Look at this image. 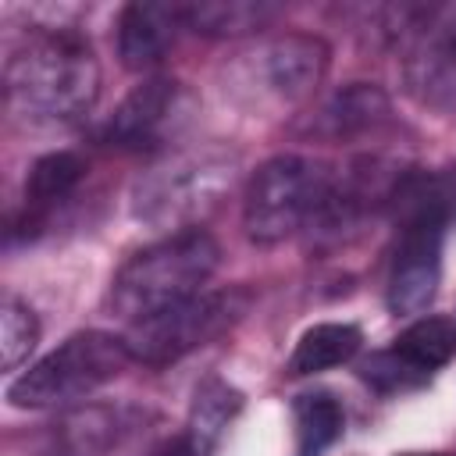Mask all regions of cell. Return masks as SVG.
<instances>
[{"label":"cell","mask_w":456,"mask_h":456,"mask_svg":"<svg viewBox=\"0 0 456 456\" xmlns=\"http://www.w3.org/2000/svg\"><path fill=\"white\" fill-rule=\"evenodd\" d=\"M185 118H189L185 89L167 78H146L118 103L103 135L110 146L142 150V146H157L167 135H175L185 125Z\"/></svg>","instance_id":"8"},{"label":"cell","mask_w":456,"mask_h":456,"mask_svg":"<svg viewBox=\"0 0 456 456\" xmlns=\"http://www.w3.org/2000/svg\"><path fill=\"white\" fill-rule=\"evenodd\" d=\"M128 360L132 353L125 338L110 331H78L64 338L53 353H46L39 363H32L25 374H18L7 388V399L25 410L64 406L114 381Z\"/></svg>","instance_id":"3"},{"label":"cell","mask_w":456,"mask_h":456,"mask_svg":"<svg viewBox=\"0 0 456 456\" xmlns=\"http://www.w3.org/2000/svg\"><path fill=\"white\" fill-rule=\"evenodd\" d=\"M392 356L413 374H431V370L445 367L456 356V321L452 317H420V321H413L392 342Z\"/></svg>","instance_id":"12"},{"label":"cell","mask_w":456,"mask_h":456,"mask_svg":"<svg viewBox=\"0 0 456 456\" xmlns=\"http://www.w3.org/2000/svg\"><path fill=\"white\" fill-rule=\"evenodd\" d=\"M242 310H246L242 292H200L178 306L135 321L125 342L132 360L164 367L224 335L242 317Z\"/></svg>","instance_id":"5"},{"label":"cell","mask_w":456,"mask_h":456,"mask_svg":"<svg viewBox=\"0 0 456 456\" xmlns=\"http://www.w3.org/2000/svg\"><path fill=\"white\" fill-rule=\"evenodd\" d=\"M406 86L420 103L456 107V7H428L410 25Z\"/></svg>","instance_id":"7"},{"label":"cell","mask_w":456,"mask_h":456,"mask_svg":"<svg viewBox=\"0 0 456 456\" xmlns=\"http://www.w3.org/2000/svg\"><path fill=\"white\" fill-rule=\"evenodd\" d=\"M182 18L196 32L228 36V32H249L274 18V7L267 4H189L182 7Z\"/></svg>","instance_id":"15"},{"label":"cell","mask_w":456,"mask_h":456,"mask_svg":"<svg viewBox=\"0 0 456 456\" xmlns=\"http://www.w3.org/2000/svg\"><path fill=\"white\" fill-rule=\"evenodd\" d=\"M82 171H86V164L75 153H46L43 160L32 164V171L25 178V203L46 207L53 200H64L78 185Z\"/></svg>","instance_id":"16"},{"label":"cell","mask_w":456,"mask_h":456,"mask_svg":"<svg viewBox=\"0 0 456 456\" xmlns=\"http://www.w3.org/2000/svg\"><path fill=\"white\" fill-rule=\"evenodd\" d=\"M100 93V64L89 43L68 28L32 36L4 71L11 114L32 121H71L93 107Z\"/></svg>","instance_id":"1"},{"label":"cell","mask_w":456,"mask_h":456,"mask_svg":"<svg viewBox=\"0 0 456 456\" xmlns=\"http://www.w3.org/2000/svg\"><path fill=\"white\" fill-rule=\"evenodd\" d=\"M399 456H445V452H399Z\"/></svg>","instance_id":"21"},{"label":"cell","mask_w":456,"mask_h":456,"mask_svg":"<svg viewBox=\"0 0 456 456\" xmlns=\"http://www.w3.org/2000/svg\"><path fill=\"white\" fill-rule=\"evenodd\" d=\"M224 164H192V160H178L167 167H157L146 185L139 182L135 192V210L146 221H182L189 214H196L203 203H210L214 196V182L224 178ZM232 175V171H228Z\"/></svg>","instance_id":"9"},{"label":"cell","mask_w":456,"mask_h":456,"mask_svg":"<svg viewBox=\"0 0 456 456\" xmlns=\"http://www.w3.org/2000/svg\"><path fill=\"white\" fill-rule=\"evenodd\" d=\"M328 71V46L314 36H281L260 50V93L296 103L306 100Z\"/></svg>","instance_id":"10"},{"label":"cell","mask_w":456,"mask_h":456,"mask_svg":"<svg viewBox=\"0 0 456 456\" xmlns=\"http://www.w3.org/2000/svg\"><path fill=\"white\" fill-rule=\"evenodd\" d=\"M242 395L235 388H228L224 381H207L196 388V403H192V435L210 449V442L217 438V431L228 424V417L239 410Z\"/></svg>","instance_id":"19"},{"label":"cell","mask_w":456,"mask_h":456,"mask_svg":"<svg viewBox=\"0 0 456 456\" xmlns=\"http://www.w3.org/2000/svg\"><path fill=\"white\" fill-rule=\"evenodd\" d=\"M221 249L203 228H182L167 239L139 249L110 285V310L132 324L153 317L167 306H178L210 281L217 271Z\"/></svg>","instance_id":"2"},{"label":"cell","mask_w":456,"mask_h":456,"mask_svg":"<svg viewBox=\"0 0 456 456\" xmlns=\"http://www.w3.org/2000/svg\"><path fill=\"white\" fill-rule=\"evenodd\" d=\"M292 424H296L292 452L296 456H324L338 442V435L346 428V413L328 392H310L292 403Z\"/></svg>","instance_id":"14"},{"label":"cell","mask_w":456,"mask_h":456,"mask_svg":"<svg viewBox=\"0 0 456 456\" xmlns=\"http://www.w3.org/2000/svg\"><path fill=\"white\" fill-rule=\"evenodd\" d=\"M381 114H388L385 96H381L378 89L356 86V89L338 93V96H335V100L324 107L321 121L328 125V132H331V135H349V132H356V128L374 125Z\"/></svg>","instance_id":"17"},{"label":"cell","mask_w":456,"mask_h":456,"mask_svg":"<svg viewBox=\"0 0 456 456\" xmlns=\"http://www.w3.org/2000/svg\"><path fill=\"white\" fill-rule=\"evenodd\" d=\"M449 210L431 196V189L413 196V207L406 214L403 235L392 253L385 299L392 314H420L442 278V235H445Z\"/></svg>","instance_id":"6"},{"label":"cell","mask_w":456,"mask_h":456,"mask_svg":"<svg viewBox=\"0 0 456 456\" xmlns=\"http://www.w3.org/2000/svg\"><path fill=\"white\" fill-rule=\"evenodd\" d=\"M150 456H207V445H203L192 431H185V435H171V438H164Z\"/></svg>","instance_id":"20"},{"label":"cell","mask_w":456,"mask_h":456,"mask_svg":"<svg viewBox=\"0 0 456 456\" xmlns=\"http://www.w3.org/2000/svg\"><path fill=\"white\" fill-rule=\"evenodd\" d=\"M363 335L356 324H346V321H328V324H314L299 335L292 356H289V370L292 374H317V370H328V367H338L346 360L356 356Z\"/></svg>","instance_id":"13"},{"label":"cell","mask_w":456,"mask_h":456,"mask_svg":"<svg viewBox=\"0 0 456 456\" xmlns=\"http://www.w3.org/2000/svg\"><path fill=\"white\" fill-rule=\"evenodd\" d=\"M36 342H39L36 314L21 299L4 296V306H0V363H4V370H14L21 360H28Z\"/></svg>","instance_id":"18"},{"label":"cell","mask_w":456,"mask_h":456,"mask_svg":"<svg viewBox=\"0 0 456 456\" xmlns=\"http://www.w3.org/2000/svg\"><path fill=\"white\" fill-rule=\"evenodd\" d=\"M182 7L167 4H128L118 18V53L128 71H150L164 61L182 25Z\"/></svg>","instance_id":"11"},{"label":"cell","mask_w":456,"mask_h":456,"mask_svg":"<svg viewBox=\"0 0 456 456\" xmlns=\"http://www.w3.org/2000/svg\"><path fill=\"white\" fill-rule=\"evenodd\" d=\"M331 178L321 164L285 153L267 160L253 178L246 192V232L253 242H281L306 221L321 214V207L331 196Z\"/></svg>","instance_id":"4"}]
</instances>
